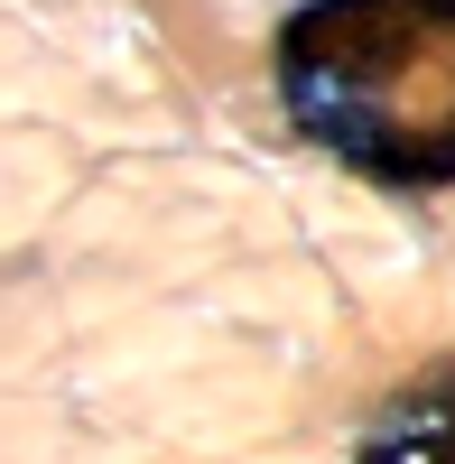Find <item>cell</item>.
<instances>
[{
  "label": "cell",
  "mask_w": 455,
  "mask_h": 464,
  "mask_svg": "<svg viewBox=\"0 0 455 464\" xmlns=\"http://www.w3.org/2000/svg\"><path fill=\"white\" fill-rule=\"evenodd\" d=\"M279 102L316 149L382 186L455 177V0H297Z\"/></svg>",
  "instance_id": "1"
},
{
  "label": "cell",
  "mask_w": 455,
  "mask_h": 464,
  "mask_svg": "<svg viewBox=\"0 0 455 464\" xmlns=\"http://www.w3.org/2000/svg\"><path fill=\"white\" fill-rule=\"evenodd\" d=\"M353 464H455V381H437V391H419L409 409H391L382 428L363 437Z\"/></svg>",
  "instance_id": "2"
}]
</instances>
